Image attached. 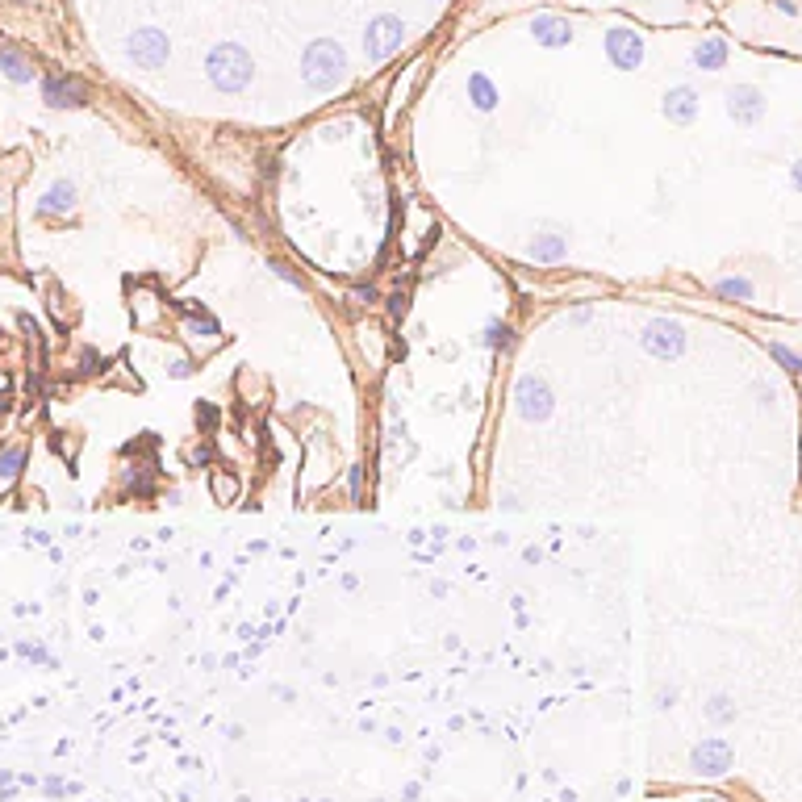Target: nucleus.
Wrapping results in <instances>:
<instances>
[{"label": "nucleus", "instance_id": "nucleus-1", "mask_svg": "<svg viewBox=\"0 0 802 802\" xmlns=\"http://www.w3.org/2000/svg\"><path fill=\"white\" fill-rule=\"evenodd\" d=\"M348 76V54L335 38H314L301 54V84L314 92H335Z\"/></svg>", "mask_w": 802, "mask_h": 802}, {"label": "nucleus", "instance_id": "nucleus-2", "mask_svg": "<svg viewBox=\"0 0 802 802\" xmlns=\"http://www.w3.org/2000/svg\"><path fill=\"white\" fill-rule=\"evenodd\" d=\"M205 76L217 92H243L255 76V63H251L247 46L239 43H217L205 59Z\"/></svg>", "mask_w": 802, "mask_h": 802}, {"label": "nucleus", "instance_id": "nucleus-3", "mask_svg": "<svg viewBox=\"0 0 802 802\" xmlns=\"http://www.w3.org/2000/svg\"><path fill=\"white\" fill-rule=\"evenodd\" d=\"M514 406H519V414L527 423H548L556 410V393L543 377H519V385H514Z\"/></svg>", "mask_w": 802, "mask_h": 802}, {"label": "nucleus", "instance_id": "nucleus-4", "mask_svg": "<svg viewBox=\"0 0 802 802\" xmlns=\"http://www.w3.org/2000/svg\"><path fill=\"white\" fill-rule=\"evenodd\" d=\"M406 43V22L401 17H393V13H380V17H372L368 30H364V54H368L372 63H380V59H389L397 46Z\"/></svg>", "mask_w": 802, "mask_h": 802}, {"label": "nucleus", "instance_id": "nucleus-5", "mask_svg": "<svg viewBox=\"0 0 802 802\" xmlns=\"http://www.w3.org/2000/svg\"><path fill=\"white\" fill-rule=\"evenodd\" d=\"M644 351L656 359H677L685 351V326L677 318H652L644 330Z\"/></svg>", "mask_w": 802, "mask_h": 802}, {"label": "nucleus", "instance_id": "nucleus-6", "mask_svg": "<svg viewBox=\"0 0 802 802\" xmlns=\"http://www.w3.org/2000/svg\"><path fill=\"white\" fill-rule=\"evenodd\" d=\"M606 59L618 72H635L644 63V38L635 30H610L606 33Z\"/></svg>", "mask_w": 802, "mask_h": 802}, {"label": "nucleus", "instance_id": "nucleus-7", "mask_svg": "<svg viewBox=\"0 0 802 802\" xmlns=\"http://www.w3.org/2000/svg\"><path fill=\"white\" fill-rule=\"evenodd\" d=\"M727 113L736 118V126H757L765 118V92L757 84H736L727 92Z\"/></svg>", "mask_w": 802, "mask_h": 802}, {"label": "nucleus", "instance_id": "nucleus-8", "mask_svg": "<svg viewBox=\"0 0 802 802\" xmlns=\"http://www.w3.org/2000/svg\"><path fill=\"white\" fill-rule=\"evenodd\" d=\"M694 769L702 773V778H719V773H727L731 769V744H727V740H702V744H698L694 749Z\"/></svg>", "mask_w": 802, "mask_h": 802}, {"label": "nucleus", "instance_id": "nucleus-9", "mask_svg": "<svg viewBox=\"0 0 802 802\" xmlns=\"http://www.w3.org/2000/svg\"><path fill=\"white\" fill-rule=\"evenodd\" d=\"M130 59L138 67H163L167 63V33L159 30H138L130 38Z\"/></svg>", "mask_w": 802, "mask_h": 802}, {"label": "nucleus", "instance_id": "nucleus-10", "mask_svg": "<svg viewBox=\"0 0 802 802\" xmlns=\"http://www.w3.org/2000/svg\"><path fill=\"white\" fill-rule=\"evenodd\" d=\"M531 33H535V43L548 46V51H560V46L573 43V25L564 22V17H556V13H539L531 22Z\"/></svg>", "mask_w": 802, "mask_h": 802}, {"label": "nucleus", "instance_id": "nucleus-11", "mask_svg": "<svg viewBox=\"0 0 802 802\" xmlns=\"http://www.w3.org/2000/svg\"><path fill=\"white\" fill-rule=\"evenodd\" d=\"M664 118L673 121V126H690V121L698 118V92L690 84H677L664 92Z\"/></svg>", "mask_w": 802, "mask_h": 802}, {"label": "nucleus", "instance_id": "nucleus-12", "mask_svg": "<svg viewBox=\"0 0 802 802\" xmlns=\"http://www.w3.org/2000/svg\"><path fill=\"white\" fill-rule=\"evenodd\" d=\"M43 97L51 100L54 109H63V105H84V88H80V80L51 76V80L43 84Z\"/></svg>", "mask_w": 802, "mask_h": 802}, {"label": "nucleus", "instance_id": "nucleus-13", "mask_svg": "<svg viewBox=\"0 0 802 802\" xmlns=\"http://www.w3.org/2000/svg\"><path fill=\"white\" fill-rule=\"evenodd\" d=\"M690 63H694L698 72H719V67H727V43L723 38H702V43L690 51Z\"/></svg>", "mask_w": 802, "mask_h": 802}, {"label": "nucleus", "instance_id": "nucleus-14", "mask_svg": "<svg viewBox=\"0 0 802 802\" xmlns=\"http://www.w3.org/2000/svg\"><path fill=\"white\" fill-rule=\"evenodd\" d=\"M527 255H531L535 263H560L564 255H568V239L564 234H535V243L527 247Z\"/></svg>", "mask_w": 802, "mask_h": 802}, {"label": "nucleus", "instance_id": "nucleus-15", "mask_svg": "<svg viewBox=\"0 0 802 802\" xmlns=\"http://www.w3.org/2000/svg\"><path fill=\"white\" fill-rule=\"evenodd\" d=\"M468 100H473L481 113H489V109L498 105V88H493V80H489L485 72H473V76H468Z\"/></svg>", "mask_w": 802, "mask_h": 802}, {"label": "nucleus", "instance_id": "nucleus-16", "mask_svg": "<svg viewBox=\"0 0 802 802\" xmlns=\"http://www.w3.org/2000/svg\"><path fill=\"white\" fill-rule=\"evenodd\" d=\"M72 205H76V188L67 185V180H59V185L43 196V205H38V209H43V214H67Z\"/></svg>", "mask_w": 802, "mask_h": 802}, {"label": "nucleus", "instance_id": "nucleus-17", "mask_svg": "<svg viewBox=\"0 0 802 802\" xmlns=\"http://www.w3.org/2000/svg\"><path fill=\"white\" fill-rule=\"evenodd\" d=\"M715 293H719V297H731V301H752V297H757V289H752L749 276H723V281L715 284Z\"/></svg>", "mask_w": 802, "mask_h": 802}, {"label": "nucleus", "instance_id": "nucleus-18", "mask_svg": "<svg viewBox=\"0 0 802 802\" xmlns=\"http://www.w3.org/2000/svg\"><path fill=\"white\" fill-rule=\"evenodd\" d=\"M234 498H239V477H230L226 468H217V473H214V501L230 506Z\"/></svg>", "mask_w": 802, "mask_h": 802}, {"label": "nucleus", "instance_id": "nucleus-19", "mask_svg": "<svg viewBox=\"0 0 802 802\" xmlns=\"http://www.w3.org/2000/svg\"><path fill=\"white\" fill-rule=\"evenodd\" d=\"M22 464H25V452H22V447H5V452H0V481H17Z\"/></svg>", "mask_w": 802, "mask_h": 802}, {"label": "nucleus", "instance_id": "nucleus-20", "mask_svg": "<svg viewBox=\"0 0 802 802\" xmlns=\"http://www.w3.org/2000/svg\"><path fill=\"white\" fill-rule=\"evenodd\" d=\"M0 67H5V72H9V80H17V84H25V80H30V67H25L22 54L0 51Z\"/></svg>", "mask_w": 802, "mask_h": 802}, {"label": "nucleus", "instance_id": "nucleus-21", "mask_svg": "<svg viewBox=\"0 0 802 802\" xmlns=\"http://www.w3.org/2000/svg\"><path fill=\"white\" fill-rule=\"evenodd\" d=\"M769 356L778 359V364H781V368H786V372H802V356H794L790 348H781V343H773V348H769Z\"/></svg>", "mask_w": 802, "mask_h": 802}, {"label": "nucleus", "instance_id": "nucleus-22", "mask_svg": "<svg viewBox=\"0 0 802 802\" xmlns=\"http://www.w3.org/2000/svg\"><path fill=\"white\" fill-rule=\"evenodd\" d=\"M736 715V711H731V702H727L723 694L719 698H711V719H715V723H727V719Z\"/></svg>", "mask_w": 802, "mask_h": 802}, {"label": "nucleus", "instance_id": "nucleus-23", "mask_svg": "<svg viewBox=\"0 0 802 802\" xmlns=\"http://www.w3.org/2000/svg\"><path fill=\"white\" fill-rule=\"evenodd\" d=\"M489 348H510V326H489Z\"/></svg>", "mask_w": 802, "mask_h": 802}, {"label": "nucleus", "instance_id": "nucleus-24", "mask_svg": "<svg viewBox=\"0 0 802 802\" xmlns=\"http://www.w3.org/2000/svg\"><path fill=\"white\" fill-rule=\"evenodd\" d=\"M272 272H276L281 281H289V284H293V289H301V276H297V272L289 268V263H272Z\"/></svg>", "mask_w": 802, "mask_h": 802}, {"label": "nucleus", "instance_id": "nucleus-25", "mask_svg": "<svg viewBox=\"0 0 802 802\" xmlns=\"http://www.w3.org/2000/svg\"><path fill=\"white\" fill-rule=\"evenodd\" d=\"M790 185H794V188H798V193H802V159H798V163H794V167H790Z\"/></svg>", "mask_w": 802, "mask_h": 802}, {"label": "nucleus", "instance_id": "nucleus-26", "mask_svg": "<svg viewBox=\"0 0 802 802\" xmlns=\"http://www.w3.org/2000/svg\"><path fill=\"white\" fill-rule=\"evenodd\" d=\"M356 301H377V289H356Z\"/></svg>", "mask_w": 802, "mask_h": 802}, {"label": "nucleus", "instance_id": "nucleus-27", "mask_svg": "<svg viewBox=\"0 0 802 802\" xmlns=\"http://www.w3.org/2000/svg\"><path fill=\"white\" fill-rule=\"evenodd\" d=\"M172 372H176V377H188V372H193V368H188V359H176V364H172Z\"/></svg>", "mask_w": 802, "mask_h": 802}, {"label": "nucleus", "instance_id": "nucleus-28", "mask_svg": "<svg viewBox=\"0 0 802 802\" xmlns=\"http://www.w3.org/2000/svg\"><path fill=\"white\" fill-rule=\"evenodd\" d=\"M0 414H9V401H5V397H0Z\"/></svg>", "mask_w": 802, "mask_h": 802}]
</instances>
